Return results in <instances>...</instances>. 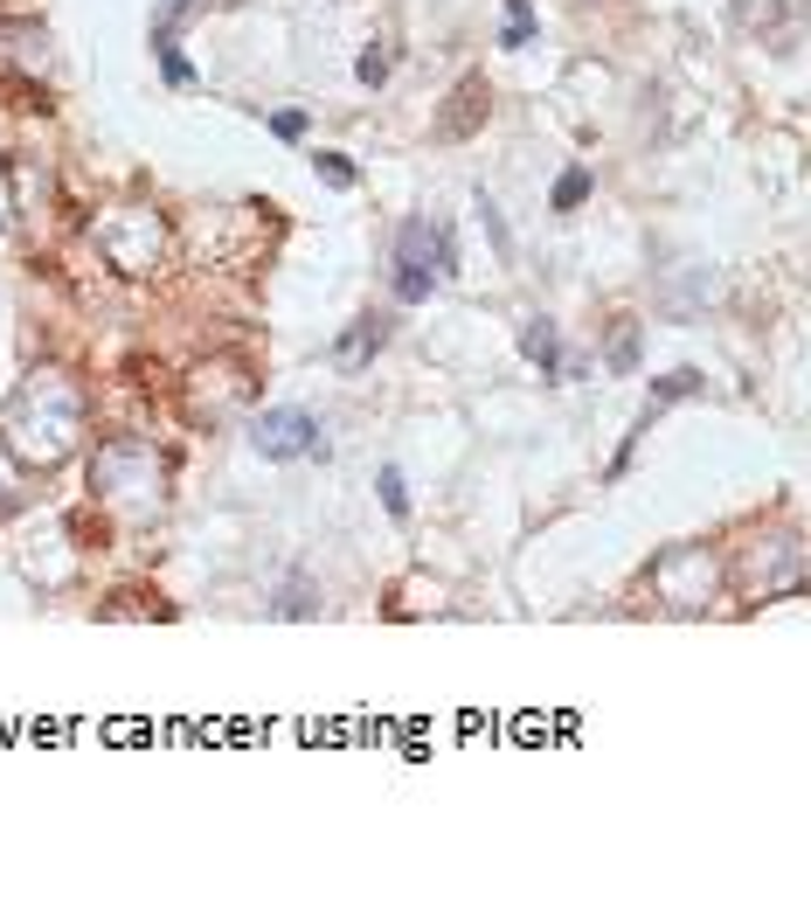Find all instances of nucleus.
Listing matches in <instances>:
<instances>
[{
    "label": "nucleus",
    "mask_w": 811,
    "mask_h": 902,
    "mask_svg": "<svg viewBox=\"0 0 811 902\" xmlns=\"http://www.w3.org/2000/svg\"><path fill=\"white\" fill-rule=\"evenodd\" d=\"M374 486H382V507H389V514H395V521H403V514H409V493H403V473H395V465H382V479H374Z\"/></svg>",
    "instance_id": "15"
},
{
    "label": "nucleus",
    "mask_w": 811,
    "mask_h": 902,
    "mask_svg": "<svg viewBox=\"0 0 811 902\" xmlns=\"http://www.w3.org/2000/svg\"><path fill=\"white\" fill-rule=\"evenodd\" d=\"M582 202H590V167H569V174L555 181V209L569 216V209H582Z\"/></svg>",
    "instance_id": "13"
},
{
    "label": "nucleus",
    "mask_w": 811,
    "mask_h": 902,
    "mask_svg": "<svg viewBox=\"0 0 811 902\" xmlns=\"http://www.w3.org/2000/svg\"><path fill=\"white\" fill-rule=\"evenodd\" d=\"M90 236H98V257L119 278H153L167 257V222L153 209H111Z\"/></svg>",
    "instance_id": "3"
},
{
    "label": "nucleus",
    "mask_w": 811,
    "mask_h": 902,
    "mask_svg": "<svg viewBox=\"0 0 811 902\" xmlns=\"http://www.w3.org/2000/svg\"><path fill=\"white\" fill-rule=\"evenodd\" d=\"M0 70H8V77H22L28 90H42V77H49V28L0 22Z\"/></svg>",
    "instance_id": "6"
},
{
    "label": "nucleus",
    "mask_w": 811,
    "mask_h": 902,
    "mask_svg": "<svg viewBox=\"0 0 811 902\" xmlns=\"http://www.w3.org/2000/svg\"><path fill=\"white\" fill-rule=\"evenodd\" d=\"M382 341H389V327H382V319H354V327L341 333V348H333V362H341V368H361Z\"/></svg>",
    "instance_id": "9"
},
{
    "label": "nucleus",
    "mask_w": 811,
    "mask_h": 902,
    "mask_svg": "<svg viewBox=\"0 0 811 902\" xmlns=\"http://www.w3.org/2000/svg\"><path fill=\"white\" fill-rule=\"evenodd\" d=\"M250 362H236V354H230V362H216V368H201V382H195V403H187V410H195V417L201 424H222V417H236V410L243 403H250Z\"/></svg>",
    "instance_id": "5"
},
{
    "label": "nucleus",
    "mask_w": 811,
    "mask_h": 902,
    "mask_svg": "<svg viewBox=\"0 0 811 902\" xmlns=\"http://www.w3.org/2000/svg\"><path fill=\"white\" fill-rule=\"evenodd\" d=\"M395 298H403V306H423V298H430V271H403V278H395Z\"/></svg>",
    "instance_id": "17"
},
{
    "label": "nucleus",
    "mask_w": 811,
    "mask_h": 902,
    "mask_svg": "<svg viewBox=\"0 0 811 902\" xmlns=\"http://www.w3.org/2000/svg\"><path fill=\"white\" fill-rule=\"evenodd\" d=\"M250 444H257V459H271V465H285V459H327V438H319V424L306 417V410H263V417L250 424Z\"/></svg>",
    "instance_id": "4"
},
{
    "label": "nucleus",
    "mask_w": 811,
    "mask_h": 902,
    "mask_svg": "<svg viewBox=\"0 0 811 902\" xmlns=\"http://www.w3.org/2000/svg\"><path fill=\"white\" fill-rule=\"evenodd\" d=\"M527 35H534V8H527V0H506V28H500V49H527Z\"/></svg>",
    "instance_id": "12"
},
{
    "label": "nucleus",
    "mask_w": 811,
    "mask_h": 902,
    "mask_svg": "<svg viewBox=\"0 0 811 902\" xmlns=\"http://www.w3.org/2000/svg\"><path fill=\"white\" fill-rule=\"evenodd\" d=\"M693 389H701V375H693V368H673V375H659L652 397H659V403H680V397H693Z\"/></svg>",
    "instance_id": "14"
},
{
    "label": "nucleus",
    "mask_w": 811,
    "mask_h": 902,
    "mask_svg": "<svg viewBox=\"0 0 811 902\" xmlns=\"http://www.w3.org/2000/svg\"><path fill=\"white\" fill-rule=\"evenodd\" d=\"M271 133H278V139H306V111H278Z\"/></svg>",
    "instance_id": "19"
},
{
    "label": "nucleus",
    "mask_w": 811,
    "mask_h": 902,
    "mask_svg": "<svg viewBox=\"0 0 811 902\" xmlns=\"http://www.w3.org/2000/svg\"><path fill=\"white\" fill-rule=\"evenodd\" d=\"M354 70H361V84H382V77H389V56H382V49H368Z\"/></svg>",
    "instance_id": "21"
},
{
    "label": "nucleus",
    "mask_w": 811,
    "mask_h": 902,
    "mask_svg": "<svg viewBox=\"0 0 811 902\" xmlns=\"http://www.w3.org/2000/svg\"><path fill=\"white\" fill-rule=\"evenodd\" d=\"M520 354H527L541 375L562 368V348H555V327H549V319H527V327H520Z\"/></svg>",
    "instance_id": "10"
},
{
    "label": "nucleus",
    "mask_w": 811,
    "mask_h": 902,
    "mask_svg": "<svg viewBox=\"0 0 811 902\" xmlns=\"http://www.w3.org/2000/svg\"><path fill=\"white\" fill-rule=\"evenodd\" d=\"M84 382L70 368H35L22 389L8 397L0 410V444H8L14 465H28V473H49V465H63L70 451L84 438Z\"/></svg>",
    "instance_id": "1"
},
{
    "label": "nucleus",
    "mask_w": 811,
    "mask_h": 902,
    "mask_svg": "<svg viewBox=\"0 0 811 902\" xmlns=\"http://www.w3.org/2000/svg\"><path fill=\"white\" fill-rule=\"evenodd\" d=\"M90 493H98L111 514L146 521V514H160V500H167V459L146 438H111V444H98V459H90Z\"/></svg>",
    "instance_id": "2"
},
{
    "label": "nucleus",
    "mask_w": 811,
    "mask_h": 902,
    "mask_svg": "<svg viewBox=\"0 0 811 902\" xmlns=\"http://www.w3.org/2000/svg\"><path fill=\"white\" fill-rule=\"evenodd\" d=\"M430 257H438V271L458 265L444 230H430V222H403V230H395V271H430Z\"/></svg>",
    "instance_id": "7"
},
{
    "label": "nucleus",
    "mask_w": 811,
    "mask_h": 902,
    "mask_svg": "<svg viewBox=\"0 0 811 902\" xmlns=\"http://www.w3.org/2000/svg\"><path fill=\"white\" fill-rule=\"evenodd\" d=\"M160 70H167V84H195V70H187V56H181V49H167V56H160Z\"/></svg>",
    "instance_id": "20"
},
{
    "label": "nucleus",
    "mask_w": 811,
    "mask_h": 902,
    "mask_svg": "<svg viewBox=\"0 0 811 902\" xmlns=\"http://www.w3.org/2000/svg\"><path fill=\"white\" fill-rule=\"evenodd\" d=\"M631 362H638V327H625V333L611 341V368H631Z\"/></svg>",
    "instance_id": "18"
},
{
    "label": "nucleus",
    "mask_w": 811,
    "mask_h": 902,
    "mask_svg": "<svg viewBox=\"0 0 811 902\" xmlns=\"http://www.w3.org/2000/svg\"><path fill=\"white\" fill-rule=\"evenodd\" d=\"M451 105H458V111H444V119H438V133H444V139H465L471 125H479V111H486V84H479V77H465Z\"/></svg>",
    "instance_id": "8"
},
{
    "label": "nucleus",
    "mask_w": 811,
    "mask_h": 902,
    "mask_svg": "<svg viewBox=\"0 0 811 902\" xmlns=\"http://www.w3.org/2000/svg\"><path fill=\"white\" fill-rule=\"evenodd\" d=\"M312 167H319V181H333V187H354V160H347V154H319Z\"/></svg>",
    "instance_id": "16"
},
{
    "label": "nucleus",
    "mask_w": 811,
    "mask_h": 902,
    "mask_svg": "<svg viewBox=\"0 0 811 902\" xmlns=\"http://www.w3.org/2000/svg\"><path fill=\"white\" fill-rule=\"evenodd\" d=\"M195 8H201V0H160V14H153V49H160V56L174 49V35H181V22H187Z\"/></svg>",
    "instance_id": "11"
}]
</instances>
